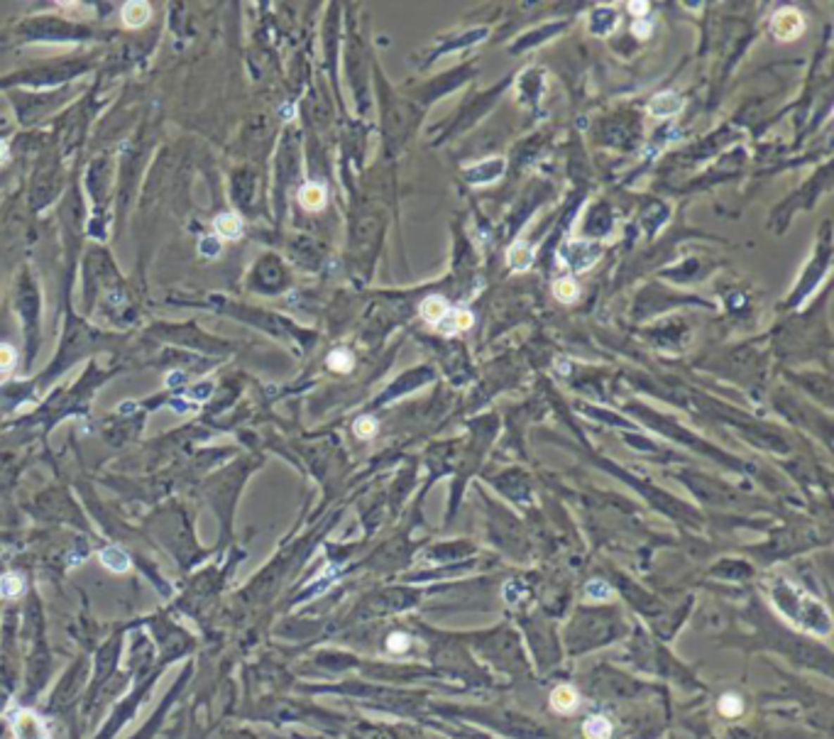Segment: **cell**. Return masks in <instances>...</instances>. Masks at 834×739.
I'll use <instances>...</instances> for the list:
<instances>
[{
	"mask_svg": "<svg viewBox=\"0 0 834 739\" xmlns=\"http://www.w3.org/2000/svg\"><path fill=\"white\" fill-rule=\"evenodd\" d=\"M298 203H301L303 208H308V211H318V208L326 206V191H323V187H318V184H306V187H301V191H298Z\"/></svg>",
	"mask_w": 834,
	"mask_h": 739,
	"instance_id": "obj_7",
	"label": "cell"
},
{
	"mask_svg": "<svg viewBox=\"0 0 834 739\" xmlns=\"http://www.w3.org/2000/svg\"><path fill=\"white\" fill-rule=\"evenodd\" d=\"M15 360H18L15 348L8 343H0V372H10L15 367Z\"/></svg>",
	"mask_w": 834,
	"mask_h": 739,
	"instance_id": "obj_18",
	"label": "cell"
},
{
	"mask_svg": "<svg viewBox=\"0 0 834 739\" xmlns=\"http://www.w3.org/2000/svg\"><path fill=\"white\" fill-rule=\"evenodd\" d=\"M553 291H555V296H558L560 301H573V299H578V284H575V282L570 279V277H565V279L555 282Z\"/></svg>",
	"mask_w": 834,
	"mask_h": 739,
	"instance_id": "obj_15",
	"label": "cell"
},
{
	"mask_svg": "<svg viewBox=\"0 0 834 739\" xmlns=\"http://www.w3.org/2000/svg\"><path fill=\"white\" fill-rule=\"evenodd\" d=\"M10 162V147H8V142L5 140H0V167H3V164H8Z\"/></svg>",
	"mask_w": 834,
	"mask_h": 739,
	"instance_id": "obj_21",
	"label": "cell"
},
{
	"mask_svg": "<svg viewBox=\"0 0 834 739\" xmlns=\"http://www.w3.org/2000/svg\"><path fill=\"white\" fill-rule=\"evenodd\" d=\"M678 108H681V101L671 94H663L651 101V110L656 113V115H671V113H676Z\"/></svg>",
	"mask_w": 834,
	"mask_h": 739,
	"instance_id": "obj_11",
	"label": "cell"
},
{
	"mask_svg": "<svg viewBox=\"0 0 834 739\" xmlns=\"http://www.w3.org/2000/svg\"><path fill=\"white\" fill-rule=\"evenodd\" d=\"M533 263V250H529L524 243H517L512 250H509V265L512 267H529Z\"/></svg>",
	"mask_w": 834,
	"mask_h": 739,
	"instance_id": "obj_12",
	"label": "cell"
},
{
	"mask_svg": "<svg viewBox=\"0 0 834 739\" xmlns=\"http://www.w3.org/2000/svg\"><path fill=\"white\" fill-rule=\"evenodd\" d=\"M23 593H25V583L18 573H5V576H0V598L13 600V598H20Z\"/></svg>",
	"mask_w": 834,
	"mask_h": 739,
	"instance_id": "obj_10",
	"label": "cell"
},
{
	"mask_svg": "<svg viewBox=\"0 0 834 739\" xmlns=\"http://www.w3.org/2000/svg\"><path fill=\"white\" fill-rule=\"evenodd\" d=\"M149 15H152V10H149V3L145 0H130V3L122 5V23H125V27H142V25L149 20Z\"/></svg>",
	"mask_w": 834,
	"mask_h": 739,
	"instance_id": "obj_5",
	"label": "cell"
},
{
	"mask_svg": "<svg viewBox=\"0 0 834 739\" xmlns=\"http://www.w3.org/2000/svg\"><path fill=\"white\" fill-rule=\"evenodd\" d=\"M99 558H101L103 566L113 573H125L127 568H130V556H127L120 546H106L99 553Z\"/></svg>",
	"mask_w": 834,
	"mask_h": 739,
	"instance_id": "obj_6",
	"label": "cell"
},
{
	"mask_svg": "<svg viewBox=\"0 0 834 739\" xmlns=\"http://www.w3.org/2000/svg\"><path fill=\"white\" fill-rule=\"evenodd\" d=\"M773 32L778 34L781 39H792L797 37V34L802 32V18L797 10L792 8H783L781 13H776L773 18Z\"/></svg>",
	"mask_w": 834,
	"mask_h": 739,
	"instance_id": "obj_2",
	"label": "cell"
},
{
	"mask_svg": "<svg viewBox=\"0 0 834 739\" xmlns=\"http://www.w3.org/2000/svg\"><path fill=\"white\" fill-rule=\"evenodd\" d=\"M741 710H744V702H741L739 695H732V693L722 695V700H719V712H722L724 717H736V715H741Z\"/></svg>",
	"mask_w": 834,
	"mask_h": 739,
	"instance_id": "obj_13",
	"label": "cell"
},
{
	"mask_svg": "<svg viewBox=\"0 0 834 739\" xmlns=\"http://www.w3.org/2000/svg\"><path fill=\"white\" fill-rule=\"evenodd\" d=\"M328 367L338 370V372H348V370L353 367V355H350L348 350H343V348H338V350H333L331 355H328Z\"/></svg>",
	"mask_w": 834,
	"mask_h": 739,
	"instance_id": "obj_14",
	"label": "cell"
},
{
	"mask_svg": "<svg viewBox=\"0 0 834 739\" xmlns=\"http://www.w3.org/2000/svg\"><path fill=\"white\" fill-rule=\"evenodd\" d=\"M583 735L588 739H609L612 737V722L605 715H592L585 720Z\"/></svg>",
	"mask_w": 834,
	"mask_h": 739,
	"instance_id": "obj_8",
	"label": "cell"
},
{
	"mask_svg": "<svg viewBox=\"0 0 834 739\" xmlns=\"http://www.w3.org/2000/svg\"><path fill=\"white\" fill-rule=\"evenodd\" d=\"M585 595H588L590 600H600V602H605V600L612 598V588L607 583H602V581H592V583H588Z\"/></svg>",
	"mask_w": 834,
	"mask_h": 739,
	"instance_id": "obj_17",
	"label": "cell"
},
{
	"mask_svg": "<svg viewBox=\"0 0 834 739\" xmlns=\"http://www.w3.org/2000/svg\"><path fill=\"white\" fill-rule=\"evenodd\" d=\"M355 434H358L360 438H369V436L377 434V422H374L372 417H360L358 422H355Z\"/></svg>",
	"mask_w": 834,
	"mask_h": 739,
	"instance_id": "obj_19",
	"label": "cell"
},
{
	"mask_svg": "<svg viewBox=\"0 0 834 739\" xmlns=\"http://www.w3.org/2000/svg\"><path fill=\"white\" fill-rule=\"evenodd\" d=\"M578 693H575L573 686H558L553 693H550V707H553L555 712H560V715H570V712L578 710Z\"/></svg>",
	"mask_w": 834,
	"mask_h": 739,
	"instance_id": "obj_3",
	"label": "cell"
},
{
	"mask_svg": "<svg viewBox=\"0 0 834 739\" xmlns=\"http://www.w3.org/2000/svg\"><path fill=\"white\" fill-rule=\"evenodd\" d=\"M132 412H135V402H125L120 407V414H132Z\"/></svg>",
	"mask_w": 834,
	"mask_h": 739,
	"instance_id": "obj_22",
	"label": "cell"
},
{
	"mask_svg": "<svg viewBox=\"0 0 834 739\" xmlns=\"http://www.w3.org/2000/svg\"><path fill=\"white\" fill-rule=\"evenodd\" d=\"M448 311L450 309H448V304L441 299V296H429V299L421 304V316H424L429 323H436V326L446 318Z\"/></svg>",
	"mask_w": 834,
	"mask_h": 739,
	"instance_id": "obj_9",
	"label": "cell"
},
{
	"mask_svg": "<svg viewBox=\"0 0 834 739\" xmlns=\"http://www.w3.org/2000/svg\"><path fill=\"white\" fill-rule=\"evenodd\" d=\"M387 649L394 651V654H401V651H406V649H409V636H406V634H399V632L389 634Z\"/></svg>",
	"mask_w": 834,
	"mask_h": 739,
	"instance_id": "obj_20",
	"label": "cell"
},
{
	"mask_svg": "<svg viewBox=\"0 0 834 739\" xmlns=\"http://www.w3.org/2000/svg\"><path fill=\"white\" fill-rule=\"evenodd\" d=\"M13 730H15V735H18V739H49L47 727H44L42 720L30 710L15 712Z\"/></svg>",
	"mask_w": 834,
	"mask_h": 739,
	"instance_id": "obj_1",
	"label": "cell"
},
{
	"mask_svg": "<svg viewBox=\"0 0 834 739\" xmlns=\"http://www.w3.org/2000/svg\"><path fill=\"white\" fill-rule=\"evenodd\" d=\"M243 218L233 211H225L213 218V228L218 230V235H223L225 240H238L243 235Z\"/></svg>",
	"mask_w": 834,
	"mask_h": 739,
	"instance_id": "obj_4",
	"label": "cell"
},
{
	"mask_svg": "<svg viewBox=\"0 0 834 739\" xmlns=\"http://www.w3.org/2000/svg\"><path fill=\"white\" fill-rule=\"evenodd\" d=\"M198 250H201V255H206V258H218L220 250H223V243L218 240V235H206V238H201Z\"/></svg>",
	"mask_w": 834,
	"mask_h": 739,
	"instance_id": "obj_16",
	"label": "cell"
}]
</instances>
